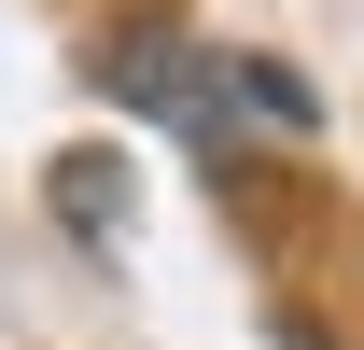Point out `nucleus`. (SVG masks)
Wrapping results in <instances>:
<instances>
[{
  "instance_id": "nucleus-1",
  "label": "nucleus",
  "mask_w": 364,
  "mask_h": 350,
  "mask_svg": "<svg viewBox=\"0 0 364 350\" xmlns=\"http://www.w3.org/2000/svg\"><path fill=\"white\" fill-rule=\"evenodd\" d=\"M210 85L238 98V112H267V127H322V98L280 70V56H210Z\"/></svg>"
}]
</instances>
